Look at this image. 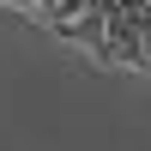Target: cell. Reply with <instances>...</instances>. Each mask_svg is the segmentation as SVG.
Segmentation results:
<instances>
[{"instance_id": "obj_1", "label": "cell", "mask_w": 151, "mask_h": 151, "mask_svg": "<svg viewBox=\"0 0 151 151\" xmlns=\"http://www.w3.org/2000/svg\"><path fill=\"white\" fill-rule=\"evenodd\" d=\"M18 6H30V12H36V18H48V12H55V6H60V0H18Z\"/></svg>"}]
</instances>
